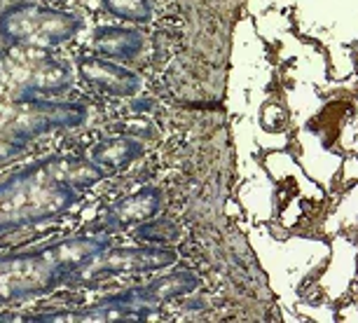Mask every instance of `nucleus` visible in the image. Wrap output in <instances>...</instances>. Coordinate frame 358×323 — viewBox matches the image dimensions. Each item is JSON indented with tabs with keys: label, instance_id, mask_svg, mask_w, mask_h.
<instances>
[{
	"label": "nucleus",
	"instance_id": "nucleus-1",
	"mask_svg": "<svg viewBox=\"0 0 358 323\" xmlns=\"http://www.w3.org/2000/svg\"><path fill=\"white\" fill-rule=\"evenodd\" d=\"M83 76L92 85H96L110 94H120V96H131L141 87V78L136 73L127 71L117 64L99 62V59H87V62H83Z\"/></svg>",
	"mask_w": 358,
	"mask_h": 323
},
{
	"label": "nucleus",
	"instance_id": "nucleus-2",
	"mask_svg": "<svg viewBox=\"0 0 358 323\" xmlns=\"http://www.w3.org/2000/svg\"><path fill=\"white\" fill-rule=\"evenodd\" d=\"M145 40L134 29H99L96 47L101 54L113 59H134L143 50Z\"/></svg>",
	"mask_w": 358,
	"mask_h": 323
},
{
	"label": "nucleus",
	"instance_id": "nucleus-3",
	"mask_svg": "<svg viewBox=\"0 0 358 323\" xmlns=\"http://www.w3.org/2000/svg\"><path fill=\"white\" fill-rule=\"evenodd\" d=\"M103 8L110 15L127 19V22L145 24L152 17V5L150 0H103Z\"/></svg>",
	"mask_w": 358,
	"mask_h": 323
},
{
	"label": "nucleus",
	"instance_id": "nucleus-4",
	"mask_svg": "<svg viewBox=\"0 0 358 323\" xmlns=\"http://www.w3.org/2000/svg\"><path fill=\"white\" fill-rule=\"evenodd\" d=\"M138 148L131 143H117V145H108L106 148V157H110V162H122L129 159Z\"/></svg>",
	"mask_w": 358,
	"mask_h": 323
}]
</instances>
